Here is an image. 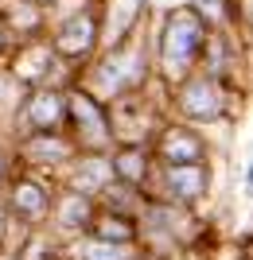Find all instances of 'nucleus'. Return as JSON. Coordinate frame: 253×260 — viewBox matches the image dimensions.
<instances>
[{"mask_svg": "<svg viewBox=\"0 0 253 260\" xmlns=\"http://www.w3.org/2000/svg\"><path fill=\"white\" fill-rule=\"evenodd\" d=\"M23 117H27V124H32L35 132H55L66 120V98L55 93V89H35L32 98H27Z\"/></svg>", "mask_w": 253, "mask_h": 260, "instance_id": "nucleus-6", "label": "nucleus"}, {"mask_svg": "<svg viewBox=\"0 0 253 260\" xmlns=\"http://www.w3.org/2000/svg\"><path fill=\"white\" fill-rule=\"evenodd\" d=\"M160 155L167 163H203L207 148H203V140L191 128H167L164 140H160Z\"/></svg>", "mask_w": 253, "mask_h": 260, "instance_id": "nucleus-8", "label": "nucleus"}, {"mask_svg": "<svg viewBox=\"0 0 253 260\" xmlns=\"http://www.w3.org/2000/svg\"><path fill=\"white\" fill-rule=\"evenodd\" d=\"M179 109L191 120H218L226 101H222V86L210 74H195V78H179Z\"/></svg>", "mask_w": 253, "mask_h": 260, "instance_id": "nucleus-3", "label": "nucleus"}, {"mask_svg": "<svg viewBox=\"0 0 253 260\" xmlns=\"http://www.w3.org/2000/svg\"><path fill=\"white\" fill-rule=\"evenodd\" d=\"M94 43H98V16L94 12H74L55 35V51L63 58H82L94 51Z\"/></svg>", "mask_w": 253, "mask_h": 260, "instance_id": "nucleus-5", "label": "nucleus"}, {"mask_svg": "<svg viewBox=\"0 0 253 260\" xmlns=\"http://www.w3.org/2000/svg\"><path fill=\"white\" fill-rule=\"evenodd\" d=\"M98 78H101V89L109 98H121L125 89H136L144 82V54L140 51H117L113 58H105Z\"/></svg>", "mask_w": 253, "mask_h": 260, "instance_id": "nucleus-4", "label": "nucleus"}, {"mask_svg": "<svg viewBox=\"0 0 253 260\" xmlns=\"http://www.w3.org/2000/svg\"><path fill=\"white\" fill-rule=\"evenodd\" d=\"M86 214H90V202L82 194H70L63 202V225H78V221H86Z\"/></svg>", "mask_w": 253, "mask_h": 260, "instance_id": "nucleus-12", "label": "nucleus"}, {"mask_svg": "<svg viewBox=\"0 0 253 260\" xmlns=\"http://www.w3.org/2000/svg\"><path fill=\"white\" fill-rule=\"evenodd\" d=\"M98 241H117V245H132V225L125 217H101L98 229H94Z\"/></svg>", "mask_w": 253, "mask_h": 260, "instance_id": "nucleus-11", "label": "nucleus"}, {"mask_svg": "<svg viewBox=\"0 0 253 260\" xmlns=\"http://www.w3.org/2000/svg\"><path fill=\"white\" fill-rule=\"evenodd\" d=\"M0 175H4V167H0Z\"/></svg>", "mask_w": 253, "mask_h": 260, "instance_id": "nucleus-15", "label": "nucleus"}, {"mask_svg": "<svg viewBox=\"0 0 253 260\" xmlns=\"http://www.w3.org/2000/svg\"><path fill=\"white\" fill-rule=\"evenodd\" d=\"M86 256H90V260H132V245H117V249H105V241H101V245H90Z\"/></svg>", "mask_w": 253, "mask_h": 260, "instance_id": "nucleus-13", "label": "nucleus"}, {"mask_svg": "<svg viewBox=\"0 0 253 260\" xmlns=\"http://www.w3.org/2000/svg\"><path fill=\"white\" fill-rule=\"evenodd\" d=\"M0 47H4V27H0Z\"/></svg>", "mask_w": 253, "mask_h": 260, "instance_id": "nucleus-14", "label": "nucleus"}, {"mask_svg": "<svg viewBox=\"0 0 253 260\" xmlns=\"http://www.w3.org/2000/svg\"><path fill=\"white\" fill-rule=\"evenodd\" d=\"M109 167H113V179H121V183L136 186V183H144L148 155H144V148H121V152L109 159Z\"/></svg>", "mask_w": 253, "mask_h": 260, "instance_id": "nucleus-9", "label": "nucleus"}, {"mask_svg": "<svg viewBox=\"0 0 253 260\" xmlns=\"http://www.w3.org/2000/svg\"><path fill=\"white\" fill-rule=\"evenodd\" d=\"M66 117L74 120L78 144H82V148H90V152H105V148L113 144L109 117H105V109L90 98V93H70V98H66Z\"/></svg>", "mask_w": 253, "mask_h": 260, "instance_id": "nucleus-2", "label": "nucleus"}, {"mask_svg": "<svg viewBox=\"0 0 253 260\" xmlns=\"http://www.w3.org/2000/svg\"><path fill=\"white\" fill-rule=\"evenodd\" d=\"M12 202H16V210L27 214V217H43L47 214V194H43V186L32 183V179H20V183H16Z\"/></svg>", "mask_w": 253, "mask_h": 260, "instance_id": "nucleus-10", "label": "nucleus"}, {"mask_svg": "<svg viewBox=\"0 0 253 260\" xmlns=\"http://www.w3.org/2000/svg\"><path fill=\"white\" fill-rule=\"evenodd\" d=\"M203 47H207V20H199L195 8L172 12V20L164 27V39H160V58H164L167 78L172 82L187 78V70L199 62Z\"/></svg>", "mask_w": 253, "mask_h": 260, "instance_id": "nucleus-1", "label": "nucleus"}, {"mask_svg": "<svg viewBox=\"0 0 253 260\" xmlns=\"http://www.w3.org/2000/svg\"><path fill=\"white\" fill-rule=\"evenodd\" d=\"M210 175L203 163H167V190L183 202H195L199 194H207Z\"/></svg>", "mask_w": 253, "mask_h": 260, "instance_id": "nucleus-7", "label": "nucleus"}]
</instances>
